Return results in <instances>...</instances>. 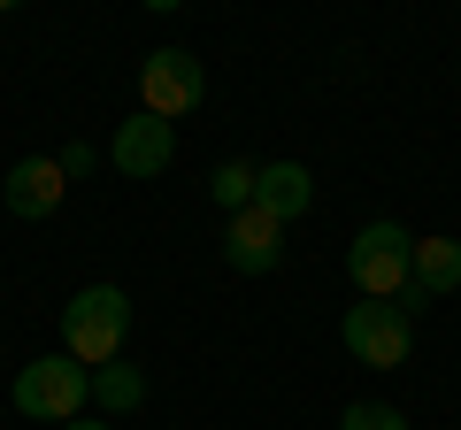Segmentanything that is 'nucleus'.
<instances>
[{"label":"nucleus","mask_w":461,"mask_h":430,"mask_svg":"<svg viewBox=\"0 0 461 430\" xmlns=\"http://www.w3.org/2000/svg\"><path fill=\"white\" fill-rule=\"evenodd\" d=\"M339 338L362 369H400L415 354V308L408 300H354L339 315Z\"/></svg>","instance_id":"nucleus-3"},{"label":"nucleus","mask_w":461,"mask_h":430,"mask_svg":"<svg viewBox=\"0 0 461 430\" xmlns=\"http://www.w3.org/2000/svg\"><path fill=\"white\" fill-rule=\"evenodd\" d=\"M123 338H131V292L123 284H85L62 300V354L85 369L123 362Z\"/></svg>","instance_id":"nucleus-1"},{"label":"nucleus","mask_w":461,"mask_h":430,"mask_svg":"<svg viewBox=\"0 0 461 430\" xmlns=\"http://www.w3.org/2000/svg\"><path fill=\"white\" fill-rule=\"evenodd\" d=\"M308 200H315V177L300 162H269L262 177H254V208L269 215V223H293V215H308Z\"/></svg>","instance_id":"nucleus-10"},{"label":"nucleus","mask_w":461,"mask_h":430,"mask_svg":"<svg viewBox=\"0 0 461 430\" xmlns=\"http://www.w3.org/2000/svg\"><path fill=\"white\" fill-rule=\"evenodd\" d=\"M54 162H62V177H93V169H100V154H93V147H62Z\"/></svg>","instance_id":"nucleus-14"},{"label":"nucleus","mask_w":461,"mask_h":430,"mask_svg":"<svg viewBox=\"0 0 461 430\" xmlns=\"http://www.w3.org/2000/svg\"><path fill=\"white\" fill-rule=\"evenodd\" d=\"M254 177H262V169H254V162H223V169H215V177H208V193H215V208H223V215H239V208H254Z\"/></svg>","instance_id":"nucleus-12"},{"label":"nucleus","mask_w":461,"mask_h":430,"mask_svg":"<svg viewBox=\"0 0 461 430\" xmlns=\"http://www.w3.org/2000/svg\"><path fill=\"white\" fill-rule=\"evenodd\" d=\"M62 162H47V154H23L8 177H0V208L8 215H23V223H47L54 208H62Z\"/></svg>","instance_id":"nucleus-8"},{"label":"nucleus","mask_w":461,"mask_h":430,"mask_svg":"<svg viewBox=\"0 0 461 430\" xmlns=\"http://www.w3.org/2000/svg\"><path fill=\"white\" fill-rule=\"evenodd\" d=\"M93 408H100V415H139V408H147V377H139L131 362L93 369Z\"/></svg>","instance_id":"nucleus-11"},{"label":"nucleus","mask_w":461,"mask_h":430,"mask_svg":"<svg viewBox=\"0 0 461 430\" xmlns=\"http://www.w3.org/2000/svg\"><path fill=\"white\" fill-rule=\"evenodd\" d=\"M461 292V238H415V269H408V308Z\"/></svg>","instance_id":"nucleus-9"},{"label":"nucleus","mask_w":461,"mask_h":430,"mask_svg":"<svg viewBox=\"0 0 461 430\" xmlns=\"http://www.w3.org/2000/svg\"><path fill=\"white\" fill-rule=\"evenodd\" d=\"M277 254H285V223H269L262 208L223 215V262L239 269V277H269V269H277Z\"/></svg>","instance_id":"nucleus-7"},{"label":"nucleus","mask_w":461,"mask_h":430,"mask_svg":"<svg viewBox=\"0 0 461 430\" xmlns=\"http://www.w3.org/2000/svg\"><path fill=\"white\" fill-rule=\"evenodd\" d=\"M16 415L23 423H77L85 399H93V369L69 362V354H39V362L16 369Z\"/></svg>","instance_id":"nucleus-2"},{"label":"nucleus","mask_w":461,"mask_h":430,"mask_svg":"<svg viewBox=\"0 0 461 430\" xmlns=\"http://www.w3.org/2000/svg\"><path fill=\"white\" fill-rule=\"evenodd\" d=\"M408 269H415V238L400 223H362L346 246V277L362 300H408Z\"/></svg>","instance_id":"nucleus-4"},{"label":"nucleus","mask_w":461,"mask_h":430,"mask_svg":"<svg viewBox=\"0 0 461 430\" xmlns=\"http://www.w3.org/2000/svg\"><path fill=\"white\" fill-rule=\"evenodd\" d=\"M62 430H108V415H77V423H62Z\"/></svg>","instance_id":"nucleus-15"},{"label":"nucleus","mask_w":461,"mask_h":430,"mask_svg":"<svg viewBox=\"0 0 461 430\" xmlns=\"http://www.w3.org/2000/svg\"><path fill=\"white\" fill-rule=\"evenodd\" d=\"M169 162H177V123L147 116V108H139L131 123H115V139H108V169H115V177L147 184V177H162Z\"/></svg>","instance_id":"nucleus-6"},{"label":"nucleus","mask_w":461,"mask_h":430,"mask_svg":"<svg viewBox=\"0 0 461 430\" xmlns=\"http://www.w3.org/2000/svg\"><path fill=\"white\" fill-rule=\"evenodd\" d=\"M200 93H208V69H200V54L185 47H154L147 62H139V100H147V116L177 123L200 108Z\"/></svg>","instance_id":"nucleus-5"},{"label":"nucleus","mask_w":461,"mask_h":430,"mask_svg":"<svg viewBox=\"0 0 461 430\" xmlns=\"http://www.w3.org/2000/svg\"><path fill=\"white\" fill-rule=\"evenodd\" d=\"M339 430H408V415H400L393 399H354V408L339 415Z\"/></svg>","instance_id":"nucleus-13"}]
</instances>
